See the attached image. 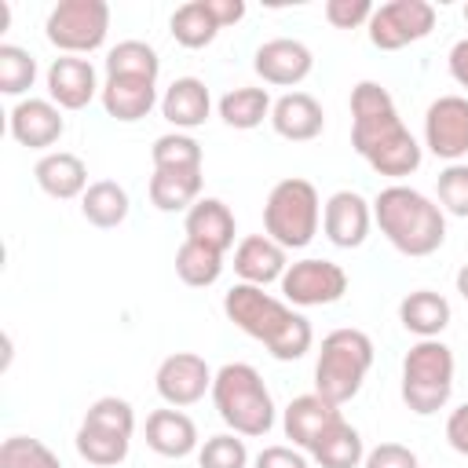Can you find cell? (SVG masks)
Masks as SVG:
<instances>
[{
  "label": "cell",
  "mask_w": 468,
  "mask_h": 468,
  "mask_svg": "<svg viewBox=\"0 0 468 468\" xmlns=\"http://www.w3.org/2000/svg\"><path fill=\"white\" fill-rule=\"evenodd\" d=\"M351 146L377 176L395 183L413 176L424 161V146L402 124L391 91L377 80H358L351 88Z\"/></svg>",
  "instance_id": "obj_1"
},
{
  "label": "cell",
  "mask_w": 468,
  "mask_h": 468,
  "mask_svg": "<svg viewBox=\"0 0 468 468\" xmlns=\"http://www.w3.org/2000/svg\"><path fill=\"white\" fill-rule=\"evenodd\" d=\"M223 314L245 336L260 340L271 351V358H278V362H296L314 344V329H311L307 314L296 311L292 303L271 296L260 285H245V282L230 285L223 292Z\"/></svg>",
  "instance_id": "obj_2"
},
{
  "label": "cell",
  "mask_w": 468,
  "mask_h": 468,
  "mask_svg": "<svg viewBox=\"0 0 468 468\" xmlns=\"http://www.w3.org/2000/svg\"><path fill=\"white\" fill-rule=\"evenodd\" d=\"M373 223L402 256H431L446 241V212L417 186L391 183L373 197Z\"/></svg>",
  "instance_id": "obj_3"
},
{
  "label": "cell",
  "mask_w": 468,
  "mask_h": 468,
  "mask_svg": "<svg viewBox=\"0 0 468 468\" xmlns=\"http://www.w3.org/2000/svg\"><path fill=\"white\" fill-rule=\"evenodd\" d=\"M212 406L219 420L241 439H263L274 428V399L260 369L249 362H227L212 377Z\"/></svg>",
  "instance_id": "obj_4"
},
{
  "label": "cell",
  "mask_w": 468,
  "mask_h": 468,
  "mask_svg": "<svg viewBox=\"0 0 468 468\" xmlns=\"http://www.w3.org/2000/svg\"><path fill=\"white\" fill-rule=\"evenodd\" d=\"M373 340L362 329L340 325L325 333L314 358V391L333 406H347L362 391L373 369Z\"/></svg>",
  "instance_id": "obj_5"
},
{
  "label": "cell",
  "mask_w": 468,
  "mask_h": 468,
  "mask_svg": "<svg viewBox=\"0 0 468 468\" xmlns=\"http://www.w3.org/2000/svg\"><path fill=\"white\" fill-rule=\"evenodd\" d=\"M322 227V197L311 179L289 176L278 179L263 201V234L274 238L285 252L307 249Z\"/></svg>",
  "instance_id": "obj_6"
},
{
  "label": "cell",
  "mask_w": 468,
  "mask_h": 468,
  "mask_svg": "<svg viewBox=\"0 0 468 468\" xmlns=\"http://www.w3.org/2000/svg\"><path fill=\"white\" fill-rule=\"evenodd\" d=\"M453 351L442 340H417L402 358V402L417 417H431L446 410L453 395Z\"/></svg>",
  "instance_id": "obj_7"
},
{
  "label": "cell",
  "mask_w": 468,
  "mask_h": 468,
  "mask_svg": "<svg viewBox=\"0 0 468 468\" xmlns=\"http://www.w3.org/2000/svg\"><path fill=\"white\" fill-rule=\"evenodd\" d=\"M110 33V4L106 0H58L48 11L44 37L58 55H91L106 44Z\"/></svg>",
  "instance_id": "obj_8"
},
{
  "label": "cell",
  "mask_w": 468,
  "mask_h": 468,
  "mask_svg": "<svg viewBox=\"0 0 468 468\" xmlns=\"http://www.w3.org/2000/svg\"><path fill=\"white\" fill-rule=\"evenodd\" d=\"M278 289H282V300L292 303L296 311H303V307H329V303L344 300L347 271L340 263H333V260L307 256V260L289 263V271L282 274Z\"/></svg>",
  "instance_id": "obj_9"
},
{
  "label": "cell",
  "mask_w": 468,
  "mask_h": 468,
  "mask_svg": "<svg viewBox=\"0 0 468 468\" xmlns=\"http://www.w3.org/2000/svg\"><path fill=\"white\" fill-rule=\"evenodd\" d=\"M431 29H435V4L428 0H388L373 7V18L366 26L369 44L380 51H402L424 40Z\"/></svg>",
  "instance_id": "obj_10"
},
{
  "label": "cell",
  "mask_w": 468,
  "mask_h": 468,
  "mask_svg": "<svg viewBox=\"0 0 468 468\" xmlns=\"http://www.w3.org/2000/svg\"><path fill=\"white\" fill-rule=\"evenodd\" d=\"M212 366L194 355V351H176L168 358H161L157 373H154V388L161 395L165 406L186 410L194 402H201L205 395H212Z\"/></svg>",
  "instance_id": "obj_11"
},
{
  "label": "cell",
  "mask_w": 468,
  "mask_h": 468,
  "mask_svg": "<svg viewBox=\"0 0 468 468\" xmlns=\"http://www.w3.org/2000/svg\"><path fill=\"white\" fill-rule=\"evenodd\" d=\"M424 146L446 165L468 157V95H439L424 110Z\"/></svg>",
  "instance_id": "obj_12"
},
{
  "label": "cell",
  "mask_w": 468,
  "mask_h": 468,
  "mask_svg": "<svg viewBox=\"0 0 468 468\" xmlns=\"http://www.w3.org/2000/svg\"><path fill=\"white\" fill-rule=\"evenodd\" d=\"M252 69L263 84L271 88H296L311 77L314 69V55L303 40H292V37H274V40H263L252 55Z\"/></svg>",
  "instance_id": "obj_13"
},
{
  "label": "cell",
  "mask_w": 468,
  "mask_h": 468,
  "mask_svg": "<svg viewBox=\"0 0 468 468\" xmlns=\"http://www.w3.org/2000/svg\"><path fill=\"white\" fill-rule=\"evenodd\" d=\"M373 227V201H366L358 190H333L322 205V234L336 249H358L366 245Z\"/></svg>",
  "instance_id": "obj_14"
},
{
  "label": "cell",
  "mask_w": 468,
  "mask_h": 468,
  "mask_svg": "<svg viewBox=\"0 0 468 468\" xmlns=\"http://www.w3.org/2000/svg\"><path fill=\"white\" fill-rule=\"evenodd\" d=\"M7 132L18 146L29 150H44L51 154V146L66 135V117L51 99H18L7 113Z\"/></svg>",
  "instance_id": "obj_15"
},
{
  "label": "cell",
  "mask_w": 468,
  "mask_h": 468,
  "mask_svg": "<svg viewBox=\"0 0 468 468\" xmlns=\"http://www.w3.org/2000/svg\"><path fill=\"white\" fill-rule=\"evenodd\" d=\"M44 84H48V99L58 110H84L102 91L95 66L88 58H80V55H58V58H51V66L44 73Z\"/></svg>",
  "instance_id": "obj_16"
},
{
  "label": "cell",
  "mask_w": 468,
  "mask_h": 468,
  "mask_svg": "<svg viewBox=\"0 0 468 468\" xmlns=\"http://www.w3.org/2000/svg\"><path fill=\"white\" fill-rule=\"evenodd\" d=\"M285 271H289V252L274 238H267V234H245L234 245V274H238V282L267 289V285L282 282Z\"/></svg>",
  "instance_id": "obj_17"
},
{
  "label": "cell",
  "mask_w": 468,
  "mask_h": 468,
  "mask_svg": "<svg viewBox=\"0 0 468 468\" xmlns=\"http://www.w3.org/2000/svg\"><path fill=\"white\" fill-rule=\"evenodd\" d=\"M161 117L172 132H194L212 117V91L201 77H176L161 95Z\"/></svg>",
  "instance_id": "obj_18"
},
{
  "label": "cell",
  "mask_w": 468,
  "mask_h": 468,
  "mask_svg": "<svg viewBox=\"0 0 468 468\" xmlns=\"http://www.w3.org/2000/svg\"><path fill=\"white\" fill-rule=\"evenodd\" d=\"M340 417H344L340 406L325 402L318 391H307V395H296V399L282 410V431H285V439H289L296 450H311V446L318 442V435H322L329 424H336Z\"/></svg>",
  "instance_id": "obj_19"
},
{
  "label": "cell",
  "mask_w": 468,
  "mask_h": 468,
  "mask_svg": "<svg viewBox=\"0 0 468 468\" xmlns=\"http://www.w3.org/2000/svg\"><path fill=\"white\" fill-rule=\"evenodd\" d=\"M271 128L289 143H311L325 128V110L307 91H285L271 106Z\"/></svg>",
  "instance_id": "obj_20"
},
{
  "label": "cell",
  "mask_w": 468,
  "mask_h": 468,
  "mask_svg": "<svg viewBox=\"0 0 468 468\" xmlns=\"http://www.w3.org/2000/svg\"><path fill=\"white\" fill-rule=\"evenodd\" d=\"M146 446L157 453V457H190L201 450V435H197V424L176 410V406H165V410H154L146 417Z\"/></svg>",
  "instance_id": "obj_21"
},
{
  "label": "cell",
  "mask_w": 468,
  "mask_h": 468,
  "mask_svg": "<svg viewBox=\"0 0 468 468\" xmlns=\"http://www.w3.org/2000/svg\"><path fill=\"white\" fill-rule=\"evenodd\" d=\"M99 102L106 110V117L121 121V124H135L143 121L154 106H161L157 99V80H143V77H106Z\"/></svg>",
  "instance_id": "obj_22"
},
{
  "label": "cell",
  "mask_w": 468,
  "mask_h": 468,
  "mask_svg": "<svg viewBox=\"0 0 468 468\" xmlns=\"http://www.w3.org/2000/svg\"><path fill=\"white\" fill-rule=\"evenodd\" d=\"M33 179L37 186L55 197V201H73V197H84V190L91 186L88 183V165L69 154V150H51L44 154L37 165H33Z\"/></svg>",
  "instance_id": "obj_23"
},
{
  "label": "cell",
  "mask_w": 468,
  "mask_h": 468,
  "mask_svg": "<svg viewBox=\"0 0 468 468\" xmlns=\"http://www.w3.org/2000/svg\"><path fill=\"white\" fill-rule=\"evenodd\" d=\"M183 234L197 245H208L216 252H230L234 249V234H238V223H234V212L227 208V201L219 197H201L186 216H183Z\"/></svg>",
  "instance_id": "obj_24"
},
{
  "label": "cell",
  "mask_w": 468,
  "mask_h": 468,
  "mask_svg": "<svg viewBox=\"0 0 468 468\" xmlns=\"http://www.w3.org/2000/svg\"><path fill=\"white\" fill-rule=\"evenodd\" d=\"M450 318H453V307L435 289H413L399 300V322L417 340H439L442 329L450 325Z\"/></svg>",
  "instance_id": "obj_25"
},
{
  "label": "cell",
  "mask_w": 468,
  "mask_h": 468,
  "mask_svg": "<svg viewBox=\"0 0 468 468\" xmlns=\"http://www.w3.org/2000/svg\"><path fill=\"white\" fill-rule=\"evenodd\" d=\"M307 453H311V461H314L318 468H362V461H366V442H362L358 428L340 417L336 424H329V428L318 435V442H314Z\"/></svg>",
  "instance_id": "obj_26"
},
{
  "label": "cell",
  "mask_w": 468,
  "mask_h": 468,
  "mask_svg": "<svg viewBox=\"0 0 468 468\" xmlns=\"http://www.w3.org/2000/svg\"><path fill=\"white\" fill-rule=\"evenodd\" d=\"M128 212H132V197L117 179H95L80 197V216L99 230L121 227Z\"/></svg>",
  "instance_id": "obj_27"
},
{
  "label": "cell",
  "mask_w": 468,
  "mask_h": 468,
  "mask_svg": "<svg viewBox=\"0 0 468 468\" xmlns=\"http://www.w3.org/2000/svg\"><path fill=\"white\" fill-rule=\"evenodd\" d=\"M271 106H274V99L267 95V88H252V84L230 88V91L219 95V102H216L223 124H227V128H238V132H252V128H260L263 121H271Z\"/></svg>",
  "instance_id": "obj_28"
},
{
  "label": "cell",
  "mask_w": 468,
  "mask_h": 468,
  "mask_svg": "<svg viewBox=\"0 0 468 468\" xmlns=\"http://www.w3.org/2000/svg\"><path fill=\"white\" fill-rule=\"evenodd\" d=\"M201 172H161L154 168L150 176V205L157 212H190L201 201Z\"/></svg>",
  "instance_id": "obj_29"
},
{
  "label": "cell",
  "mask_w": 468,
  "mask_h": 468,
  "mask_svg": "<svg viewBox=\"0 0 468 468\" xmlns=\"http://www.w3.org/2000/svg\"><path fill=\"white\" fill-rule=\"evenodd\" d=\"M168 33L179 48L186 51H201L208 48L216 37H219V22L208 7V0H190V4H179L168 18Z\"/></svg>",
  "instance_id": "obj_30"
},
{
  "label": "cell",
  "mask_w": 468,
  "mask_h": 468,
  "mask_svg": "<svg viewBox=\"0 0 468 468\" xmlns=\"http://www.w3.org/2000/svg\"><path fill=\"white\" fill-rule=\"evenodd\" d=\"M106 77H143L157 80L161 77V55L146 40H121L106 51Z\"/></svg>",
  "instance_id": "obj_31"
},
{
  "label": "cell",
  "mask_w": 468,
  "mask_h": 468,
  "mask_svg": "<svg viewBox=\"0 0 468 468\" xmlns=\"http://www.w3.org/2000/svg\"><path fill=\"white\" fill-rule=\"evenodd\" d=\"M176 274H179V282L190 285V289H208V285H216L219 274H223V252L183 238V245L176 249Z\"/></svg>",
  "instance_id": "obj_32"
},
{
  "label": "cell",
  "mask_w": 468,
  "mask_h": 468,
  "mask_svg": "<svg viewBox=\"0 0 468 468\" xmlns=\"http://www.w3.org/2000/svg\"><path fill=\"white\" fill-rule=\"evenodd\" d=\"M150 161L161 172H201V143L190 132H165L150 146Z\"/></svg>",
  "instance_id": "obj_33"
},
{
  "label": "cell",
  "mask_w": 468,
  "mask_h": 468,
  "mask_svg": "<svg viewBox=\"0 0 468 468\" xmlns=\"http://www.w3.org/2000/svg\"><path fill=\"white\" fill-rule=\"evenodd\" d=\"M73 442H77V453H80L88 464H95V468H117V464L128 457V450H132V439L99 431V428H91V424H80Z\"/></svg>",
  "instance_id": "obj_34"
},
{
  "label": "cell",
  "mask_w": 468,
  "mask_h": 468,
  "mask_svg": "<svg viewBox=\"0 0 468 468\" xmlns=\"http://www.w3.org/2000/svg\"><path fill=\"white\" fill-rule=\"evenodd\" d=\"M0 468H62L58 453L33 435H7L0 442Z\"/></svg>",
  "instance_id": "obj_35"
},
{
  "label": "cell",
  "mask_w": 468,
  "mask_h": 468,
  "mask_svg": "<svg viewBox=\"0 0 468 468\" xmlns=\"http://www.w3.org/2000/svg\"><path fill=\"white\" fill-rule=\"evenodd\" d=\"M37 84V58L18 44H0V91L18 99Z\"/></svg>",
  "instance_id": "obj_36"
},
{
  "label": "cell",
  "mask_w": 468,
  "mask_h": 468,
  "mask_svg": "<svg viewBox=\"0 0 468 468\" xmlns=\"http://www.w3.org/2000/svg\"><path fill=\"white\" fill-rule=\"evenodd\" d=\"M80 424H91V428H99V431L132 439V435H135V410H132L128 399L102 395V399H95V402L84 410V420H80Z\"/></svg>",
  "instance_id": "obj_37"
},
{
  "label": "cell",
  "mask_w": 468,
  "mask_h": 468,
  "mask_svg": "<svg viewBox=\"0 0 468 468\" xmlns=\"http://www.w3.org/2000/svg\"><path fill=\"white\" fill-rule=\"evenodd\" d=\"M197 468H249V446L234 431L208 435L197 450Z\"/></svg>",
  "instance_id": "obj_38"
},
{
  "label": "cell",
  "mask_w": 468,
  "mask_h": 468,
  "mask_svg": "<svg viewBox=\"0 0 468 468\" xmlns=\"http://www.w3.org/2000/svg\"><path fill=\"white\" fill-rule=\"evenodd\" d=\"M435 194H439V208L446 216L468 219V165L464 161L446 165L435 179Z\"/></svg>",
  "instance_id": "obj_39"
},
{
  "label": "cell",
  "mask_w": 468,
  "mask_h": 468,
  "mask_svg": "<svg viewBox=\"0 0 468 468\" xmlns=\"http://www.w3.org/2000/svg\"><path fill=\"white\" fill-rule=\"evenodd\" d=\"M373 4L369 0H325V22L333 29H358L369 26Z\"/></svg>",
  "instance_id": "obj_40"
},
{
  "label": "cell",
  "mask_w": 468,
  "mask_h": 468,
  "mask_svg": "<svg viewBox=\"0 0 468 468\" xmlns=\"http://www.w3.org/2000/svg\"><path fill=\"white\" fill-rule=\"evenodd\" d=\"M362 468H420L417 453L402 442H380L373 450H366V461Z\"/></svg>",
  "instance_id": "obj_41"
},
{
  "label": "cell",
  "mask_w": 468,
  "mask_h": 468,
  "mask_svg": "<svg viewBox=\"0 0 468 468\" xmlns=\"http://www.w3.org/2000/svg\"><path fill=\"white\" fill-rule=\"evenodd\" d=\"M252 468H311V457L296 446H263L252 461Z\"/></svg>",
  "instance_id": "obj_42"
},
{
  "label": "cell",
  "mask_w": 468,
  "mask_h": 468,
  "mask_svg": "<svg viewBox=\"0 0 468 468\" xmlns=\"http://www.w3.org/2000/svg\"><path fill=\"white\" fill-rule=\"evenodd\" d=\"M446 442L461 457H468V402H461L457 410H450V417H446Z\"/></svg>",
  "instance_id": "obj_43"
},
{
  "label": "cell",
  "mask_w": 468,
  "mask_h": 468,
  "mask_svg": "<svg viewBox=\"0 0 468 468\" xmlns=\"http://www.w3.org/2000/svg\"><path fill=\"white\" fill-rule=\"evenodd\" d=\"M446 66H450V77L468 91V37H461L453 48H450V55H446Z\"/></svg>",
  "instance_id": "obj_44"
},
{
  "label": "cell",
  "mask_w": 468,
  "mask_h": 468,
  "mask_svg": "<svg viewBox=\"0 0 468 468\" xmlns=\"http://www.w3.org/2000/svg\"><path fill=\"white\" fill-rule=\"evenodd\" d=\"M208 7L216 15L219 29H227V26H234V22L245 18V0H208Z\"/></svg>",
  "instance_id": "obj_45"
},
{
  "label": "cell",
  "mask_w": 468,
  "mask_h": 468,
  "mask_svg": "<svg viewBox=\"0 0 468 468\" xmlns=\"http://www.w3.org/2000/svg\"><path fill=\"white\" fill-rule=\"evenodd\" d=\"M453 285H457V292H461V300H468V263H461V271H457V278H453Z\"/></svg>",
  "instance_id": "obj_46"
}]
</instances>
